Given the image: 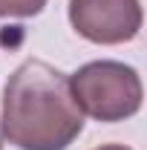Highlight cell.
<instances>
[{"instance_id":"5","label":"cell","mask_w":147,"mask_h":150,"mask_svg":"<svg viewBox=\"0 0 147 150\" xmlns=\"http://www.w3.org/2000/svg\"><path fill=\"white\" fill-rule=\"evenodd\" d=\"M95 150H130V147H124V144H101V147H95Z\"/></svg>"},{"instance_id":"4","label":"cell","mask_w":147,"mask_h":150,"mask_svg":"<svg viewBox=\"0 0 147 150\" xmlns=\"http://www.w3.org/2000/svg\"><path fill=\"white\" fill-rule=\"evenodd\" d=\"M43 6L46 0H0V18H35Z\"/></svg>"},{"instance_id":"2","label":"cell","mask_w":147,"mask_h":150,"mask_svg":"<svg viewBox=\"0 0 147 150\" xmlns=\"http://www.w3.org/2000/svg\"><path fill=\"white\" fill-rule=\"evenodd\" d=\"M75 104L95 121L115 124L141 110V78L121 61H90L69 78Z\"/></svg>"},{"instance_id":"6","label":"cell","mask_w":147,"mask_h":150,"mask_svg":"<svg viewBox=\"0 0 147 150\" xmlns=\"http://www.w3.org/2000/svg\"><path fill=\"white\" fill-rule=\"evenodd\" d=\"M0 150H3V144H0Z\"/></svg>"},{"instance_id":"1","label":"cell","mask_w":147,"mask_h":150,"mask_svg":"<svg viewBox=\"0 0 147 150\" xmlns=\"http://www.w3.org/2000/svg\"><path fill=\"white\" fill-rule=\"evenodd\" d=\"M0 127L18 150H66L84 130L69 75L46 61H23L3 87Z\"/></svg>"},{"instance_id":"3","label":"cell","mask_w":147,"mask_h":150,"mask_svg":"<svg viewBox=\"0 0 147 150\" xmlns=\"http://www.w3.org/2000/svg\"><path fill=\"white\" fill-rule=\"evenodd\" d=\"M69 23L92 43H127L141 29L139 0H69Z\"/></svg>"}]
</instances>
